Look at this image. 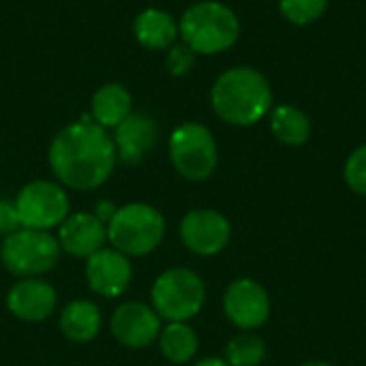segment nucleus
I'll return each instance as SVG.
<instances>
[{
  "label": "nucleus",
  "mask_w": 366,
  "mask_h": 366,
  "mask_svg": "<svg viewBox=\"0 0 366 366\" xmlns=\"http://www.w3.org/2000/svg\"><path fill=\"white\" fill-rule=\"evenodd\" d=\"M214 114L232 127H251L272 109V88L266 75L253 66L223 71L210 90Z\"/></svg>",
  "instance_id": "nucleus-2"
},
{
  "label": "nucleus",
  "mask_w": 366,
  "mask_h": 366,
  "mask_svg": "<svg viewBox=\"0 0 366 366\" xmlns=\"http://www.w3.org/2000/svg\"><path fill=\"white\" fill-rule=\"evenodd\" d=\"M131 112H133V97L118 81L103 84L92 94L90 120L97 122L99 127L107 129V131H114Z\"/></svg>",
  "instance_id": "nucleus-17"
},
{
  "label": "nucleus",
  "mask_w": 366,
  "mask_h": 366,
  "mask_svg": "<svg viewBox=\"0 0 366 366\" xmlns=\"http://www.w3.org/2000/svg\"><path fill=\"white\" fill-rule=\"evenodd\" d=\"M195 51L189 49L182 41L180 43H174L167 54H165V64H167V71L172 75H187L193 64H195Z\"/></svg>",
  "instance_id": "nucleus-24"
},
{
  "label": "nucleus",
  "mask_w": 366,
  "mask_h": 366,
  "mask_svg": "<svg viewBox=\"0 0 366 366\" xmlns=\"http://www.w3.org/2000/svg\"><path fill=\"white\" fill-rule=\"evenodd\" d=\"M109 328L120 345L129 350H144L159 339L161 317L157 315L152 305L131 300V302H122L114 311L109 320Z\"/></svg>",
  "instance_id": "nucleus-11"
},
{
  "label": "nucleus",
  "mask_w": 366,
  "mask_h": 366,
  "mask_svg": "<svg viewBox=\"0 0 366 366\" xmlns=\"http://www.w3.org/2000/svg\"><path fill=\"white\" fill-rule=\"evenodd\" d=\"M279 9L283 17L292 24L307 26L317 21L326 13L328 0H279Z\"/></svg>",
  "instance_id": "nucleus-22"
},
{
  "label": "nucleus",
  "mask_w": 366,
  "mask_h": 366,
  "mask_svg": "<svg viewBox=\"0 0 366 366\" xmlns=\"http://www.w3.org/2000/svg\"><path fill=\"white\" fill-rule=\"evenodd\" d=\"M169 161L174 169L191 180H208L219 163V146L212 131L202 122H182L169 135Z\"/></svg>",
  "instance_id": "nucleus-7"
},
{
  "label": "nucleus",
  "mask_w": 366,
  "mask_h": 366,
  "mask_svg": "<svg viewBox=\"0 0 366 366\" xmlns=\"http://www.w3.org/2000/svg\"><path fill=\"white\" fill-rule=\"evenodd\" d=\"M56 302V290L41 277L19 279L11 285L6 294V309L11 311V315L28 324L45 322L54 313Z\"/></svg>",
  "instance_id": "nucleus-14"
},
{
  "label": "nucleus",
  "mask_w": 366,
  "mask_h": 366,
  "mask_svg": "<svg viewBox=\"0 0 366 366\" xmlns=\"http://www.w3.org/2000/svg\"><path fill=\"white\" fill-rule=\"evenodd\" d=\"M180 41L197 56H212L229 49L240 36L238 15L223 2L202 0L191 4L178 19Z\"/></svg>",
  "instance_id": "nucleus-3"
},
{
  "label": "nucleus",
  "mask_w": 366,
  "mask_h": 366,
  "mask_svg": "<svg viewBox=\"0 0 366 366\" xmlns=\"http://www.w3.org/2000/svg\"><path fill=\"white\" fill-rule=\"evenodd\" d=\"M150 302L161 320L189 322L206 305V285L191 268H169L152 283Z\"/></svg>",
  "instance_id": "nucleus-6"
},
{
  "label": "nucleus",
  "mask_w": 366,
  "mask_h": 366,
  "mask_svg": "<svg viewBox=\"0 0 366 366\" xmlns=\"http://www.w3.org/2000/svg\"><path fill=\"white\" fill-rule=\"evenodd\" d=\"M60 244L51 232L19 227L0 244L2 266L17 279L43 277L56 268L60 259Z\"/></svg>",
  "instance_id": "nucleus-5"
},
{
  "label": "nucleus",
  "mask_w": 366,
  "mask_h": 366,
  "mask_svg": "<svg viewBox=\"0 0 366 366\" xmlns=\"http://www.w3.org/2000/svg\"><path fill=\"white\" fill-rule=\"evenodd\" d=\"M270 131L281 144L296 148L307 144L311 135V120L296 105H277L270 109Z\"/></svg>",
  "instance_id": "nucleus-19"
},
{
  "label": "nucleus",
  "mask_w": 366,
  "mask_h": 366,
  "mask_svg": "<svg viewBox=\"0 0 366 366\" xmlns=\"http://www.w3.org/2000/svg\"><path fill=\"white\" fill-rule=\"evenodd\" d=\"M193 366H229L225 362V358H204L199 362H195Z\"/></svg>",
  "instance_id": "nucleus-26"
},
{
  "label": "nucleus",
  "mask_w": 366,
  "mask_h": 366,
  "mask_svg": "<svg viewBox=\"0 0 366 366\" xmlns=\"http://www.w3.org/2000/svg\"><path fill=\"white\" fill-rule=\"evenodd\" d=\"M58 244L73 257L88 259L107 242V225L94 212H73L58 227Z\"/></svg>",
  "instance_id": "nucleus-15"
},
{
  "label": "nucleus",
  "mask_w": 366,
  "mask_h": 366,
  "mask_svg": "<svg viewBox=\"0 0 366 366\" xmlns=\"http://www.w3.org/2000/svg\"><path fill=\"white\" fill-rule=\"evenodd\" d=\"M15 210L21 227L32 229H54L71 212V199L66 189L56 180H32L24 184L17 193Z\"/></svg>",
  "instance_id": "nucleus-8"
},
{
  "label": "nucleus",
  "mask_w": 366,
  "mask_h": 366,
  "mask_svg": "<svg viewBox=\"0 0 366 366\" xmlns=\"http://www.w3.org/2000/svg\"><path fill=\"white\" fill-rule=\"evenodd\" d=\"M19 227L21 225H19V217L15 210V202L0 199V236L6 238L9 234H13Z\"/></svg>",
  "instance_id": "nucleus-25"
},
{
  "label": "nucleus",
  "mask_w": 366,
  "mask_h": 366,
  "mask_svg": "<svg viewBox=\"0 0 366 366\" xmlns=\"http://www.w3.org/2000/svg\"><path fill=\"white\" fill-rule=\"evenodd\" d=\"M266 341L255 332H238L225 345V362L229 366H259L266 360Z\"/></svg>",
  "instance_id": "nucleus-21"
},
{
  "label": "nucleus",
  "mask_w": 366,
  "mask_h": 366,
  "mask_svg": "<svg viewBox=\"0 0 366 366\" xmlns=\"http://www.w3.org/2000/svg\"><path fill=\"white\" fill-rule=\"evenodd\" d=\"M223 313L238 330L253 332L270 320V296L255 279H236L223 294Z\"/></svg>",
  "instance_id": "nucleus-9"
},
{
  "label": "nucleus",
  "mask_w": 366,
  "mask_h": 366,
  "mask_svg": "<svg viewBox=\"0 0 366 366\" xmlns=\"http://www.w3.org/2000/svg\"><path fill=\"white\" fill-rule=\"evenodd\" d=\"M345 184L356 193L366 197V144L358 146L345 161L343 167Z\"/></svg>",
  "instance_id": "nucleus-23"
},
{
  "label": "nucleus",
  "mask_w": 366,
  "mask_h": 366,
  "mask_svg": "<svg viewBox=\"0 0 366 366\" xmlns=\"http://www.w3.org/2000/svg\"><path fill=\"white\" fill-rule=\"evenodd\" d=\"M165 236L163 214L144 202H131L116 208L107 221V242L127 257H144L159 249Z\"/></svg>",
  "instance_id": "nucleus-4"
},
{
  "label": "nucleus",
  "mask_w": 366,
  "mask_h": 366,
  "mask_svg": "<svg viewBox=\"0 0 366 366\" xmlns=\"http://www.w3.org/2000/svg\"><path fill=\"white\" fill-rule=\"evenodd\" d=\"M159 347L161 354L172 365H187L195 358L199 341L195 330L189 326V322H167L165 328L159 332Z\"/></svg>",
  "instance_id": "nucleus-20"
},
{
  "label": "nucleus",
  "mask_w": 366,
  "mask_h": 366,
  "mask_svg": "<svg viewBox=\"0 0 366 366\" xmlns=\"http://www.w3.org/2000/svg\"><path fill=\"white\" fill-rule=\"evenodd\" d=\"M133 34L142 47L165 51L180 39L178 21L172 17L169 11L157 6H148L137 13L133 21Z\"/></svg>",
  "instance_id": "nucleus-16"
},
{
  "label": "nucleus",
  "mask_w": 366,
  "mask_h": 366,
  "mask_svg": "<svg viewBox=\"0 0 366 366\" xmlns=\"http://www.w3.org/2000/svg\"><path fill=\"white\" fill-rule=\"evenodd\" d=\"M133 279V266L129 257L116 249L103 247L86 259V281L88 287L101 298L122 296Z\"/></svg>",
  "instance_id": "nucleus-12"
},
{
  "label": "nucleus",
  "mask_w": 366,
  "mask_h": 366,
  "mask_svg": "<svg viewBox=\"0 0 366 366\" xmlns=\"http://www.w3.org/2000/svg\"><path fill=\"white\" fill-rule=\"evenodd\" d=\"M47 163L56 180L73 191H94L103 187L118 165L112 133L90 116L62 127L47 150Z\"/></svg>",
  "instance_id": "nucleus-1"
},
{
  "label": "nucleus",
  "mask_w": 366,
  "mask_h": 366,
  "mask_svg": "<svg viewBox=\"0 0 366 366\" xmlns=\"http://www.w3.org/2000/svg\"><path fill=\"white\" fill-rule=\"evenodd\" d=\"M157 137H159L157 120L148 112H139V109L137 112L133 109L112 131L118 161L124 165H139L154 148Z\"/></svg>",
  "instance_id": "nucleus-13"
},
{
  "label": "nucleus",
  "mask_w": 366,
  "mask_h": 366,
  "mask_svg": "<svg viewBox=\"0 0 366 366\" xmlns=\"http://www.w3.org/2000/svg\"><path fill=\"white\" fill-rule=\"evenodd\" d=\"M180 240L182 244L202 257L221 253L232 240V223L227 217L212 208L189 210L180 221Z\"/></svg>",
  "instance_id": "nucleus-10"
},
{
  "label": "nucleus",
  "mask_w": 366,
  "mask_h": 366,
  "mask_svg": "<svg viewBox=\"0 0 366 366\" xmlns=\"http://www.w3.org/2000/svg\"><path fill=\"white\" fill-rule=\"evenodd\" d=\"M60 332L73 343H88L92 341L103 326L101 309L86 298L71 300L60 313Z\"/></svg>",
  "instance_id": "nucleus-18"
},
{
  "label": "nucleus",
  "mask_w": 366,
  "mask_h": 366,
  "mask_svg": "<svg viewBox=\"0 0 366 366\" xmlns=\"http://www.w3.org/2000/svg\"><path fill=\"white\" fill-rule=\"evenodd\" d=\"M302 366H332L330 362H324V360H311V362H305Z\"/></svg>",
  "instance_id": "nucleus-27"
}]
</instances>
